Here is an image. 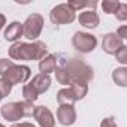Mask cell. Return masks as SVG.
<instances>
[{
    "mask_svg": "<svg viewBox=\"0 0 127 127\" xmlns=\"http://www.w3.org/2000/svg\"><path fill=\"white\" fill-rule=\"evenodd\" d=\"M45 55H48V48L40 40H34L33 43L15 42L9 48V57L18 61H33V60L40 61Z\"/></svg>",
    "mask_w": 127,
    "mask_h": 127,
    "instance_id": "1",
    "label": "cell"
},
{
    "mask_svg": "<svg viewBox=\"0 0 127 127\" xmlns=\"http://www.w3.org/2000/svg\"><path fill=\"white\" fill-rule=\"evenodd\" d=\"M34 105L32 102H9L6 105H3L0 108V114L2 117L8 121H20L21 118L24 117H33V112H34Z\"/></svg>",
    "mask_w": 127,
    "mask_h": 127,
    "instance_id": "2",
    "label": "cell"
},
{
    "mask_svg": "<svg viewBox=\"0 0 127 127\" xmlns=\"http://www.w3.org/2000/svg\"><path fill=\"white\" fill-rule=\"evenodd\" d=\"M64 67H66V72H67V75L70 78V82L72 81H81V82L88 84L94 78L93 67L88 66L87 63L84 60H81V58L73 57V58L67 60Z\"/></svg>",
    "mask_w": 127,
    "mask_h": 127,
    "instance_id": "3",
    "label": "cell"
},
{
    "mask_svg": "<svg viewBox=\"0 0 127 127\" xmlns=\"http://www.w3.org/2000/svg\"><path fill=\"white\" fill-rule=\"evenodd\" d=\"M49 20H51L52 24H57V26L72 24L76 20V12L67 3H60V5H57L51 9Z\"/></svg>",
    "mask_w": 127,
    "mask_h": 127,
    "instance_id": "4",
    "label": "cell"
},
{
    "mask_svg": "<svg viewBox=\"0 0 127 127\" xmlns=\"http://www.w3.org/2000/svg\"><path fill=\"white\" fill-rule=\"evenodd\" d=\"M45 20L40 14H32L23 23V36L29 40H36L43 30Z\"/></svg>",
    "mask_w": 127,
    "mask_h": 127,
    "instance_id": "5",
    "label": "cell"
},
{
    "mask_svg": "<svg viewBox=\"0 0 127 127\" xmlns=\"http://www.w3.org/2000/svg\"><path fill=\"white\" fill-rule=\"evenodd\" d=\"M30 76H32V70H30L29 66H26V64H15V63H14V66H11V67L8 69V72H6L2 78H5V79L14 87V85H17V84H24V82H27V81L30 79Z\"/></svg>",
    "mask_w": 127,
    "mask_h": 127,
    "instance_id": "6",
    "label": "cell"
},
{
    "mask_svg": "<svg viewBox=\"0 0 127 127\" xmlns=\"http://www.w3.org/2000/svg\"><path fill=\"white\" fill-rule=\"evenodd\" d=\"M72 45L76 51L87 54L94 51V48L97 46V37L87 32H76L72 36Z\"/></svg>",
    "mask_w": 127,
    "mask_h": 127,
    "instance_id": "7",
    "label": "cell"
},
{
    "mask_svg": "<svg viewBox=\"0 0 127 127\" xmlns=\"http://www.w3.org/2000/svg\"><path fill=\"white\" fill-rule=\"evenodd\" d=\"M57 120L61 126H72L76 121V109L73 105H60L57 108Z\"/></svg>",
    "mask_w": 127,
    "mask_h": 127,
    "instance_id": "8",
    "label": "cell"
},
{
    "mask_svg": "<svg viewBox=\"0 0 127 127\" xmlns=\"http://www.w3.org/2000/svg\"><path fill=\"white\" fill-rule=\"evenodd\" d=\"M33 118L37 121V124L40 127H54L55 126V118L48 106H36L34 112H33Z\"/></svg>",
    "mask_w": 127,
    "mask_h": 127,
    "instance_id": "9",
    "label": "cell"
},
{
    "mask_svg": "<svg viewBox=\"0 0 127 127\" xmlns=\"http://www.w3.org/2000/svg\"><path fill=\"white\" fill-rule=\"evenodd\" d=\"M124 45V40H121L115 33H108L103 36V40H102V49L106 52V54H111L114 55L121 46Z\"/></svg>",
    "mask_w": 127,
    "mask_h": 127,
    "instance_id": "10",
    "label": "cell"
},
{
    "mask_svg": "<svg viewBox=\"0 0 127 127\" xmlns=\"http://www.w3.org/2000/svg\"><path fill=\"white\" fill-rule=\"evenodd\" d=\"M78 23L85 29H96L100 23V18L96 11H81L78 15Z\"/></svg>",
    "mask_w": 127,
    "mask_h": 127,
    "instance_id": "11",
    "label": "cell"
},
{
    "mask_svg": "<svg viewBox=\"0 0 127 127\" xmlns=\"http://www.w3.org/2000/svg\"><path fill=\"white\" fill-rule=\"evenodd\" d=\"M37 94H42L45 91H48V88L51 87V76L45 75V73H37L36 76H33V79L29 84Z\"/></svg>",
    "mask_w": 127,
    "mask_h": 127,
    "instance_id": "12",
    "label": "cell"
},
{
    "mask_svg": "<svg viewBox=\"0 0 127 127\" xmlns=\"http://www.w3.org/2000/svg\"><path fill=\"white\" fill-rule=\"evenodd\" d=\"M20 37H23V24L18 21H12L11 24H8V27L5 29V39L8 42H18Z\"/></svg>",
    "mask_w": 127,
    "mask_h": 127,
    "instance_id": "13",
    "label": "cell"
},
{
    "mask_svg": "<svg viewBox=\"0 0 127 127\" xmlns=\"http://www.w3.org/2000/svg\"><path fill=\"white\" fill-rule=\"evenodd\" d=\"M55 67H57V55L48 54L39 61V72L40 73L49 75V73H52L55 70Z\"/></svg>",
    "mask_w": 127,
    "mask_h": 127,
    "instance_id": "14",
    "label": "cell"
},
{
    "mask_svg": "<svg viewBox=\"0 0 127 127\" xmlns=\"http://www.w3.org/2000/svg\"><path fill=\"white\" fill-rule=\"evenodd\" d=\"M69 88L72 90V93H73L76 102L81 100V99H84V97L87 96V93H88V84L81 82V81H72L70 85H69Z\"/></svg>",
    "mask_w": 127,
    "mask_h": 127,
    "instance_id": "15",
    "label": "cell"
},
{
    "mask_svg": "<svg viewBox=\"0 0 127 127\" xmlns=\"http://www.w3.org/2000/svg\"><path fill=\"white\" fill-rule=\"evenodd\" d=\"M64 64H66V61L64 63H58V60H57V67H55V79H57V82L58 84H61V85H70V78H69V75H67V72H66V67H64Z\"/></svg>",
    "mask_w": 127,
    "mask_h": 127,
    "instance_id": "16",
    "label": "cell"
},
{
    "mask_svg": "<svg viewBox=\"0 0 127 127\" xmlns=\"http://www.w3.org/2000/svg\"><path fill=\"white\" fill-rule=\"evenodd\" d=\"M57 102H58V105H73L76 102V99H75L72 90L69 87H66V88H61L57 93Z\"/></svg>",
    "mask_w": 127,
    "mask_h": 127,
    "instance_id": "17",
    "label": "cell"
},
{
    "mask_svg": "<svg viewBox=\"0 0 127 127\" xmlns=\"http://www.w3.org/2000/svg\"><path fill=\"white\" fill-rule=\"evenodd\" d=\"M112 79L118 87H127V67L121 66L114 69L112 72Z\"/></svg>",
    "mask_w": 127,
    "mask_h": 127,
    "instance_id": "18",
    "label": "cell"
},
{
    "mask_svg": "<svg viewBox=\"0 0 127 127\" xmlns=\"http://www.w3.org/2000/svg\"><path fill=\"white\" fill-rule=\"evenodd\" d=\"M67 5L75 11H81V9H85V8H90V11H96V6H97V2H76V0H70V2H67Z\"/></svg>",
    "mask_w": 127,
    "mask_h": 127,
    "instance_id": "19",
    "label": "cell"
},
{
    "mask_svg": "<svg viewBox=\"0 0 127 127\" xmlns=\"http://www.w3.org/2000/svg\"><path fill=\"white\" fill-rule=\"evenodd\" d=\"M120 3L121 2H118V0H103L102 2V9L108 15H115V12L120 8Z\"/></svg>",
    "mask_w": 127,
    "mask_h": 127,
    "instance_id": "20",
    "label": "cell"
},
{
    "mask_svg": "<svg viewBox=\"0 0 127 127\" xmlns=\"http://www.w3.org/2000/svg\"><path fill=\"white\" fill-rule=\"evenodd\" d=\"M23 97H24L26 102H32V103H34V102L37 100L39 94H37V93H36L29 84H26V85L23 87Z\"/></svg>",
    "mask_w": 127,
    "mask_h": 127,
    "instance_id": "21",
    "label": "cell"
},
{
    "mask_svg": "<svg viewBox=\"0 0 127 127\" xmlns=\"http://www.w3.org/2000/svg\"><path fill=\"white\" fill-rule=\"evenodd\" d=\"M114 55H115V58H117V61L120 64H123V66L127 64V46L126 45H123Z\"/></svg>",
    "mask_w": 127,
    "mask_h": 127,
    "instance_id": "22",
    "label": "cell"
},
{
    "mask_svg": "<svg viewBox=\"0 0 127 127\" xmlns=\"http://www.w3.org/2000/svg\"><path fill=\"white\" fill-rule=\"evenodd\" d=\"M115 18L118 21H126L127 20V3H120V8L115 12Z\"/></svg>",
    "mask_w": 127,
    "mask_h": 127,
    "instance_id": "23",
    "label": "cell"
},
{
    "mask_svg": "<svg viewBox=\"0 0 127 127\" xmlns=\"http://www.w3.org/2000/svg\"><path fill=\"white\" fill-rule=\"evenodd\" d=\"M12 90V85L5 79V78H0V94H2L3 97H6Z\"/></svg>",
    "mask_w": 127,
    "mask_h": 127,
    "instance_id": "24",
    "label": "cell"
},
{
    "mask_svg": "<svg viewBox=\"0 0 127 127\" xmlns=\"http://www.w3.org/2000/svg\"><path fill=\"white\" fill-rule=\"evenodd\" d=\"M11 66H14V61H12V60L0 58V76H3V75L8 72V69H9Z\"/></svg>",
    "mask_w": 127,
    "mask_h": 127,
    "instance_id": "25",
    "label": "cell"
},
{
    "mask_svg": "<svg viewBox=\"0 0 127 127\" xmlns=\"http://www.w3.org/2000/svg\"><path fill=\"white\" fill-rule=\"evenodd\" d=\"M100 127H118L117 123H115V118L114 117H106L102 120L100 123Z\"/></svg>",
    "mask_w": 127,
    "mask_h": 127,
    "instance_id": "26",
    "label": "cell"
},
{
    "mask_svg": "<svg viewBox=\"0 0 127 127\" xmlns=\"http://www.w3.org/2000/svg\"><path fill=\"white\" fill-rule=\"evenodd\" d=\"M115 34H117L121 40H124V39L127 37V26H121V27L115 32Z\"/></svg>",
    "mask_w": 127,
    "mask_h": 127,
    "instance_id": "27",
    "label": "cell"
},
{
    "mask_svg": "<svg viewBox=\"0 0 127 127\" xmlns=\"http://www.w3.org/2000/svg\"><path fill=\"white\" fill-rule=\"evenodd\" d=\"M11 127H36V126L32 124V123L24 121V123H17V124H14V126H11Z\"/></svg>",
    "mask_w": 127,
    "mask_h": 127,
    "instance_id": "28",
    "label": "cell"
},
{
    "mask_svg": "<svg viewBox=\"0 0 127 127\" xmlns=\"http://www.w3.org/2000/svg\"><path fill=\"white\" fill-rule=\"evenodd\" d=\"M5 24H6V17L3 14H0V30L5 27Z\"/></svg>",
    "mask_w": 127,
    "mask_h": 127,
    "instance_id": "29",
    "label": "cell"
},
{
    "mask_svg": "<svg viewBox=\"0 0 127 127\" xmlns=\"http://www.w3.org/2000/svg\"><path fill=\"white\" fill-rule=\"evenodd\" d=\"M2 99H3V96H2V94H0V100H2Z\"/></svg>",
    "mask_w": 127,
    "mask_h": 127,
    "instance_id": "30",
    "label": "cell"
},
{
    "mask_svg": "<svg viewBox=\"0 0 127 127\" xmlns=\"http://www.w3.org/2000/svg\"><path fill=\"white\" fill-rule=\"evenodd\" d=\"M0 127H5V126H3V124H0Z\"/></svg>",
    "mask_w": 127,
    "mask_h": 127,
    "instance_id": "31",
    "label": "cell"
}]
</instances>
